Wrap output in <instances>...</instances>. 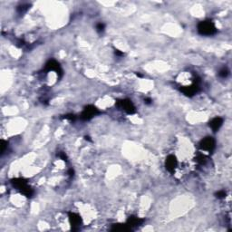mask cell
<instances>
[{"label": "cell", "mask_w": 232, "mask_h": 232, "mask_svg": "<svg viewBox=\"0 0 232 232\" xmlns=\"http://www.w3.org/2000/svg\"><path fill=\"white\" fill-rule=\"evenodd\" d=\"M12 184L14 187H16L17 190H19L25 196L27 197H32L34 191L33 190L27 185V182L23 179H14L12 180Z\"/></svg>", "instance_id": "obj_1"}, {"label": "cell", "mask_w": 232, "mask_h": 232, "mask_svg": "<svg viewBox=\"0 0 232 232\" xmlns=\"http://www.w3.org/2000/svg\"><path fill=\"white\" fill-rule=\"evenodd\" d=\"M198 31L202 36H212L216 33V27L211 21H202L198 25Z\"/></svg>", "instance_id": "obj_2"}, {"label": "cell", "mask_w": 232, "mask_h": 232, "mask_svg": "<svg viewBox=\"0 0 232 232\" xmlns=\"http://www.w3.org/2000/svg\"><path fill=\"white\" fill-rule=\"evenodd\" d=\"M98 113H99V111L96 107H94L92 105H89V106L84 108L83 111L81 114V118L83 120L88 121V120L92 119L93 116H95Z\"/></svg>", "instance_id": "obj_3"}, {"label": "cell", "mask_w": 232, "mask_h": 232, "mask_svg": "<svg viewBox=\"0 0 232 232\" xmlns=\"http://www.w3.org/2000/svg\"><path fill=\"white\" fill-rule=\"evenodd\" d=\"M117 106H119L120 108H122L123 110H124L126 112L128 113H134L135 112V106L133 105V103L132 102V101L130 100H122L119 101L117 102Z\"/></svg>", "instance_id": "obj_4"}, {"label": "cell", "mask_w": 232, "mask_h": 232, "mask_svg": "<svg viewBox=\"0 0 232 232\" xmlns=\"http://www.w3.org/2000/svg\"><path fill=\"white\" fill-rule=\"evenodd\" d=\"M199 147L201 150H204L207 152H212L215 148V141L211 137H207L201 141Z\"/></svg>", "instance_id": "obj_5"}, {"label": "cell", "mask_w": 232, "mask_h": 232, "mask_svg": "<svg viewBox=\"0 0 232 232\" xmlns=\"http://www.w3.org/2000/svg\"><path fill=\"white\" fill-rule=\"evenodd\" d=\"M45 71H47V72L55 71L57 73V74H62V73H63L59 64L55 60H50L47 62V64H45Z\"/></svg>", "instance_id": "obj_6"}, {"label": "cell", "mask_w": 232, "mask_h": 232, "mask_svg": "<svg viewBox=\"0 0 232 232\" xmlns=\"http://www.w3.org/2000/svg\"><path fill=\"white\" fill-rule=\"evenodd\" d=\"M180 90H181V92H182L184 94L189 95V96H191V95H193V94H195L196 92H199V87L198 83H193L192 85H190V86H185V87L181 88Z\"/></svg>", "instance_id": "obj_7"}, {"label": "cell", "mask_w": 232, "mask_h": 232, "mask_svg": "<svg viewBox=\"0 0 232 232\" xmlns=\"http://www.w3.org/2000/svg\"><path fill=\"white\" fill-rule=\"evenodd\" d=\"M177 160H176V158L173 156V155H170V156H168V158L166 159V169L169 171H171V172H172L174 170H175V168L177 167Z\"/></svg>", "instance_id": "obj_8"}, {"label": "cell", "mask_w": 232, "mask_h": 232, "mask_svg": "<svg viewBox=\"0 0 232 232\" xmlns=\"http://www.w3.org/2000/svg\"><path fill=\"white\" fill-rule=\"evenodd\" d=\"M223 124V119L220 117H216L214 119H212L209 123V127L212 129L213 132H217L222 125Z\"/></svg>", "instance_id": "obj_9"}, {"label": "cell", "mask_w": 232, "mask_h": 232, "mask_svg": "<svg viewBox=\"0 0 232 232\" xmlns=\"http://www.w3.org/2000/svg\"><path fill=\"white\" fill-rule=\"evenodd\" d=\"M69 218H70V221L72 223L73 226H78L81 223V218L78 215L74 214V213H70L69 214Z\"/></svg>", "instance_id": "obj_10"}, {"label": "cell", "mask_w": 232, "mask_h": 232, "mask_svg": "<svg viewBox=\"0 0 232 232\" xmlns=\"http://www.w3.org/2000/svg\"><path fill=\"white\" fill-rule=\"evenodd\" d=\"M143 219L140 218H137V217H130L129 219H128V225H132V226H138V225H141L143 223Z\"/></svg>", "instance_id": "obj_11"}, {"label": "cell", "mask_w": 232, "mask_h": 232, "mask_svg": "<svg viewBox=\"0 0 232 232\" xmlns=\"http://www.w3.org/2000/svg\"><path fill=\"white\" fill-rule=\"evenodd\" d=\"M218 74H219V76L225 78V77H227V76L228 75V70H227V68H223V69H221V70L219 71Z\"/></svg>", "instance_id": "obj_12"}, {"label": "cell", "mask_w": 232, "mask_h": 232, "mask_svg": "<svg viewBox=\"0 0 232 232\" xmlns=\"http://www.w3.org/2000/svg\"><path fill=\"white\" fill-rule=\"evenodd\" d=\"M28 8H29L28 5H22V6L18 7L17 10H18L19 13H24V12H26V11L28 9Z\"/></svg>", "instance_id": "obj_13"}, {"label": "cell", "mask_w": 232, "mask_h": 232, "mask_svg": "<svg viewBox=\"0 0 232 232\" xmlns=\"http://www.w3.org/2000/svg\"><path fill=\"white\" fill-rule=\"evenodd\" d=\"M104 27H105L104 24H102V23H99V24H97V26H96V30H97L99 33H102V32H103Z\"/></svg>", "instance_id": "obj_14"}, {"label": "cell", "mask_w": 232, "mask_h": 232, "mask_svg": "<svg viewBox=\"0 0 232 232\" xmlns=\"http://www.w3.org/2000/svg\"><path fill=\"white\" fill-rule=\"evenodd\" d=\"M216 195H217V198H218V199H223V198L226 197V192H225L224 190H220V191H218Z\"/></svg>", "instance_id": "obj_15"}, {"label": "cell", "mask_w": 232, "mask_h": 232, "mask_svg": "<svg viewBox=\"0 0 232 232\" xmlns=\"http://www.w3.org/2000/svg\"><path fill=\"white\" fill-rule=\"evenodd\" d=\"M60 158L63 160V161H66V155L64 153V152H62V153H60Z\"/></svg>", "instance_id": "obj_16"}, {"label": "cell", "mask_w": 232, "mask_h": 232, "mask_svg": "<svg viewBox=\"0 0 232 232\" xmlns=\"http://www.w3.org/2000/svg\"><path fill=\"white\" fill-rule=\"evenodd\" d=\"M145 103H147V104H150V103H152V99H150V98H147V99H145Z\"/></svg>", "instance_id": "obj_17"}, {"label": "cell", "mask_w": 232, "mask_h": 232, "mask_svg": "<svg viewBox=\"0 0 232 232\" xmlns=\"http://www.w3.org/2000/svg\"><path fill=\"white\" fill-rule=\"evenodd\" d=\"M68 173H69V175H70V177H72V176H74V171H73V169H71V170H69V171H68Z\"/></svg>", "instance_id": "obj_18"}, {"label": "cell", "mask_w": 232, "mask_h": 232, "mask_svg": "<svg viewBox=\"0 0 232 232\" xmlns=\"http://www.w3.org/2000/svg\"><path fill=\"white\" fill-rule=\"evenodd\" d=\"M115 54L117 55H124V54H123L122 52H120L119 50H116V51H115Z\"/></svg>", "instance_id": "obj_19"}]
</instances>
